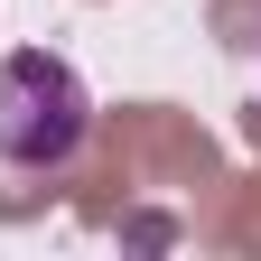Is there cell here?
Listing matches in <instances>:
<instances>
[{"label":"cell","instance_id":"cell-1","mask_svg":"<svg viewBox=\"0 0 261 261\" xmlns=\"http://www.w3.org/2000/svg\"><path fill=\"white\" fill-rule=\"evenodd\" d=\"M93 130V93L56 47L0 56V159L10 168H65Z\"/></svg>","mask_w":261,"mask_h":261}]
</instances>
